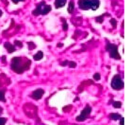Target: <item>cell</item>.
Returning <instances> with one entry per match:
<instances>
[{
    "label": "cell",
    "instance_id": "obj_1",
    "mask_svg": "<svg viewBox=\"0 0 130 125\" xmlns=\"http://www.w3.org/2000/svg\"><path fill=\"white\" fill-rule=\"evenodd\" d=\"M31 66V61L27 60L26 58H20V57H15L11 59V69L14 72L18 74H22L26 70L29 68Z\"/></svg>",
    "mask_w": 130,
    "mask_h": 125
},
{
    "label": "cell",
    "instance_id": "obj_2",
    "mask_svg": "<svg viewBox=\"0 0 130 125\" xmlns=\"http://www.w3.org/2000/svg\"><path fill=\"white\" fill-rule=\"evenodd\" d=\"M24 112L26 115V117H28L30 119H33L38 114V108L35 105L31 104V103H26V104L24 105Z\"/></svg>",
    "mask_w": 130,
    "mask_h": 125
},
{
    "label": "cell",
    "instance_id": "obj_3",
    "mask_svg": "<svg viewBox=\"0 0 130 125\" xmlns=\"http://www.w3.org/2000/svg\"><path fill=\"white\" fill-rule=\"evenodd\" d=\"M106 49H107V51H108V53H109V55H110L111 58L116 59V60H120L121 59L120 54H119V52H118V46H116V45H114V44H110V43H107Z\"/></svg>",
    "mask_w": 130,
    "mask_h": 125
},
{
    "label": "cell",
    "instance_id": "obj_4",
    "mask_svg": "<svg viewBox=\"0 0 130 125\" xmlns=\"http://www.w3.org/2000/svg\"><path fill=\"white\" fill-rule=\"evenodd\" d=\"M124 86V83L122 80V77L120 75H115L111 81V87L115 90H121Z\"/></svg>",
    "mask_w": 130,
    "mask_h": 125
},
{
    "label": "cell",
    "instance_id": "obj_5",
    "mask_svg": "<svg viewBox=\"0 0 130 125\" xmlns=\"http://www.w3.org/2000/svg\"><path fill=\"white\" fill-rule=\"evenodd\" d=\"M91 112V107L89 104H87V105L85 106V108L82 110V112L80 113V115L78 116V117H76L75 119L77 121H84V120H86L90 117Z\"/></svg>",
    "mask_w": 130,
    "mask_h": 125
},
{
    "label": "cell",
    "instance_id": "obj_6",
    "mask_svg": "<svg viewBox=\"0 0 130 125\" xmlns=\"http://www.w3.org/2000/svg\"><path fill=\"white\" fill-rule=\"evenodd\" d=\"M36 10L39 11L40 14H47V13L51 10V6L46 5L44 2H42L38 5V7L36 8Z\"/></svg>",
    "mask_w": 130,
    "mask_h": 125
},
{
    "label": "cell",
    "instance_id": "obj_7",
    "mask_svg": "<svg viewBox=\"0 0 130 125\" xmlns=\"http://www.w3.org/2000/svg\"><path fill=\"white\" fill-rule=\"evenodd\" d=\"M43 94H44V91H43L42 89H41V88L36 89V90H34V91L31 93L30 97H31L33 99H41L42 97L43 96Z\"/></svg>",
    "mask_w": 130,
    "mask_h": 125
},
{
    "label": "cell",
    "instance_id": "obj_8",
    "mask_svg": "<svg viewBox=\"0 0 130 125\" xmlns=\"http://www.w3.org/2000/svg\"><path fill=\"white\" fill-rule=\"evenodd\" d=\"M78 7L81 10H89L91 7V0H78Z\"/></svg>",
    "mask_w": 130,
    "mask_h": 125
},
{
    "label": "cell",
    "instance_id": "obj_9",
    "mask_svg": "<svg viewBox=\"0 0 130 125\" xmlns=\"http://www.w3.org/2000/svg\"><path fill=\"white\" fill-rule=\"evenodd\" d=\"M99 6H100V1L99 0H91V7H90L91 10H97Z\"/></svg>",
    "mask_w": 130,
    "mask_h": 125
},
{
    "label": "cell",
    "instance_id": "obj_10",
    "mask_svg": "<svg viewBox=\"0 0 130 125\" xmlns=\"http://www.w3.org/2000/svg\"><path fill=\"white\" fill-rule=\"evenodd\" d=\"M4 46H5V48L8 50L9 53H12L15 51V47H14L10 43H9V42H7V43L4 44Z\"/></svg>",
    "mask_w": 130,
    "mask_h": 125
},
{
    "label": "cell",
    "instance_id": "obj_11",
    "mask_svg": "<svg viewBox=\"0 0 130 125\" xmlns=\"http://www.w3.org/2000/svg\"><path fill=\"white\" fill-rule=\"evenodd\" d=\"M66 4V0H56L55 1V7L57 9L62 8Z\"/></svg>",
    "mask_w": 130,
    "mask_h": 125
},
{
    "label": "cell",
    "instance_id": "obj_12",
    "mask_svg": "<svg viewBox=\"0 0 130 125\" xmlns=\"http://www.w3.org/2000/svg\"><path fill=\"white\" fill-rule=\"evenodd\" d=\"M122 118V116L120 114H117V113H111L109 114V119H112V120H118Z\"/></svg>",
    "mask_w": 130,
    "mask_h": 125
},
{
    "label": "cell",
    "instance_id": "obj_13",
    "mask_svg": "<svg viewBox=\"0 0 130 125\" xmlns=\"http://www.w3.org/2000/svg\"><path fill=\"white\" fill-rule=\"evenodd\" d=\"M33 58H34L35 61H40V60H42V58H43V53H42V51H38V52L33 56Z\"/></svg>",
    "mask_w": 130,
    "mask_h": 125
},
{
    "label": "cell",
    "instance_id": "obj_14",
    "mask_svg": "<svg viewBox=\"0 0 130 125\" xmlns=\"http://www.w3.org/2000/svg\"><path fill=\"white\" fill-rule=\"evenodd\" d=\"M75 10V4H74V1L71 0L70 1V3H69V7H68V12L69 13H72Z\"/></svg>",
    "mask_w": 130,
    "mask_h": 125
},
{
    "label": "cell",
    "instance_id": "obj_15",
    "mask_svg": "<svg viewBox=\"0 0 130 125\" xmlns=\"http://www.w3.org/2000/svg\"><path fill=\"white\" fill-rule=\"evenodd\" d=\"M5 89L4 90H0V102H6V99H5Z\"/></svg>",
    "mask_w": 130,
    "mask_h": 125
},
{
    "label": "cell",
    "instance_id": "obj_16",
    "mask_svg": "<svg viewBox=\"0 0 130 125\" xmlns=\"http://www.w3.org/2000/svg\"><path fill=\"white\" fill-rule=\"evenodd\" d=\"M27 46H28V49L29 50H33L36 47V45L33 42H28L27 43Z\"/></svg>",
    "mask_w": 130,
    "mask_h": 125
},
{
    "label": "cell",
    "instance_id": "obj_17",
    "mask_svg": "<svg viewBox=\"0 0 130 125\" xmlns=\"http://www.w3.org/2000/svg\"><path fill=\"white\" fill-rule=\"evenodd\" d=\"M112 104H113L114 108H121L122 102H112Z\"/></svg>",
    "mask_w": 130,
    "mask_h": 125
},
{
    "label": "cell",
    "instance_id": "obj_18",
    "mask_svg": "<svg viewBox=\"0 0 130 125\" xmlns=\"http://www.w3.org/2000/svg\"><path fill=\"white\" fill-rule=\"evenodd\" d=\"M110 24L112 25V27H113V29H115V28L117 27V22H116V20L114 19V18L110 19Z\"/></svg>",
    "mask_w": 130,
    "mask_h": 125
},
{
    "label": "cell",
    "instance_id": "obj_19",
    "mask_svg": "<svg viewBox=\"0 0 130 125\" xmlns=\"http://www.w3.org/2000/svg\"><path fill=\"white\" fill-rule=\"evenodd\" d=\"M101 79V75L99 73H95L94 75H93V80L94 81H99Z\"/></svg>",
    "mask_w": 130,
    "mask_h": 125
},
{
    "label": "cell",
    "instance_id": "obj_20",
    "mask_svg": "<svg viewBox=\"0 0 130 125\" xmlns=\"http://www.w3.org/2000/svg\"><path fill=\"white\" fill-rule=\"evenodd\" d=\"M68 66H69V67H71V68H75V66H76V62L72 61V62H69Z\"/></svg>",
    "mask_w": 130,
    "mask_h": 125
},
{
    "label": "cell",
    "instance_id": "obj_21",
    "mask_svg": "<svg viewBox=\"0 0 130 125\" xmlns=\"http://www.w3.org/2000/svg\"><path fill=\"white\" fill-rule=\"evenodd\" d=\"M62 22H63V30H68V24L65 22V20L62 18Z\"/></svg>",
    "mask_w": 130,
    "mask_h": 125
},
{
    "label": "cell",
    "instance_id": "obj_22",
    "mask_svg": "<svg viewBox=\"0 0 130 125\" xmlns=\"http://www.w3.org/2000/svg\"><path fill=\"white\" fill-rule=\"evenodd\" d=\"M7 122L6 118H0V125H5Z\"/></svg>",
    "mask_w": 130,
    "mask_h": 125
},
{
    "label": "cell",
    "instance_id": "obj_23",
    "mask_svg": "<svg viewBox=\"0 0 130 125\" xmlns=\"http://www.w3.org/2000/svg\"><path fill=\"white\" fill-rule=\"evenodd\" d=\"M14 45H16V46H19V47H23V44H22V42H20V41H18V40L14 41Z\"/></svg>",
    "mask_w": 130,
    "mask_h": 125
},
{
    "label": "cell",
    "instance_id": "obj_24",
    "mask_svg": "<svg viewBox=\"0 0 130 125\" xmlns=\"http://www.w3.org/2000/svg\"><path fill=\"white\" fill-rule=\"evenodd\" d=\"M95 21L98 23H103V16H98L95 18Z\"/></svg>",
    "mask_w": 130,
    "mask_h": 125
},
{
    "label": "cell",
    "instance_id": "obj_25",
    "mask_svg": "<svg viewBox=\"0 0 130 125\" xmlns=\"http://www.w3.org/2000/svg\"><path fill=\"white\" fill-rule=\"evenodd\" d=\"M68 64H69V61H64V62H60V66H67Z\"/></svg>",
    "mask_w": 130,
    "mask_h": 125
},
{
    "label": "cell",
    "instance_id": "obj_26",
    "mask_svg": "<svg viewBox=\"0 0 130 125\" xmlns=\"http://www.w3.org/2000/svg\"><path fill=\"white\" fill-rule=\"evenodd\" d=\"M120 119H121V121H120V123H119V124H120V125H124V118L122 117Z\"/></svg>",
    "mask_w": 130,
    "mask_h": 125
},
{
    "label": "cell",
    "instance_id": "obj_27",
    "mask_svg": "<svg viewBox=\"0 0 130 125\" xmlns=\"http://www.w3.org/2000/svg\"><path fill=\"white\" fill-rule=\"evenodd\" d=\"M12 1H13V3L14 4H17L19 1H25V0H12Z\"/></svg>",
    "mask_w": 130,
    "mask_h": 125
},
{
    "label": "cell",
    "instance_id": "obj_28",
    "mask_svg": "<svg viewBox=\"0 0 130 125\" xmlns=\"http://www.w3.org/2000/svg\"><path fill=\"white\" fill-rule=\"evenodd\" d=\"M57 46H58V47H61V46H63V44L59 43V44H58V45H57Z\"/></svg>",
    "mask_w": 130,
    "mask_h": 125
},
{
    "label": "cell",
    "instance_id": "obj_29",
    "mask_svg": "<svg viewBox=\"0 0 130 125\" xmlns=\"http://www.w3.org/2000/svg\"><path fill=\"white\" fill-rule=\"evenodd\" d=\"M2 112H3V108H2V107H1V106H0V115H1V114H2Z\"/></svg>",
    "mask_w": 130,
    "mask_h": 125
},
{
    "label": "cell",
    "instance_id": "obj_30",
    "mask_svg": "<svg viewBox=\"0 0 130 125\" xmlns=\"http://www.w3.org/2000/svg\"><path fill=\"white\" fill-rule=\"evenodd\" d=\"M5 60H6V57L3 56V57H2V61H3V62H5Z\"/></svg>",
    "mask_w": 130,
    "mask_h": 125
},
{
    "label": "cell",
    "instance_id": "obj_31",
    "mask_svg": "<svg viewBox=\"0 0 130 125\" xmlns=\"http://www.w3.org/2000/svg\"><path fill=\"white\" fill-rule=\"evenodd\" d=\"M1 16H2V10H0V17H1Z\"/></svg>",
    "mask_w": 130,
    "mask_h": 125
},
{
    "label": "cell",
    "instance_id": "obj_32",
    "mask_svg": "<svg viewBox=\"0 0 130 125\" xmlns=\"http://www.w3.org/2000/svg\"><path fill=\"white\" fill-rule=\"evenodd\" d=\"M0 86H2V82H1V81H0Z\"/></svg>",
    "mask_w": 130,
    "mask_h": 125
},
{
    "label": "cell",
    "instance_id": "obj_33",
    "mask_svg": "<svg viewBox=\"0 0 130 125\" xmlns=\"http://www.w3.org/2000/svg\"><path fill=\"white\" fill-rule=\"evenodd\" d=\"M40 125H44V124H42V122H40Z\"/></svg>",
    "mask_w": 130,
    "mask_h": 125
}]
</instances>
